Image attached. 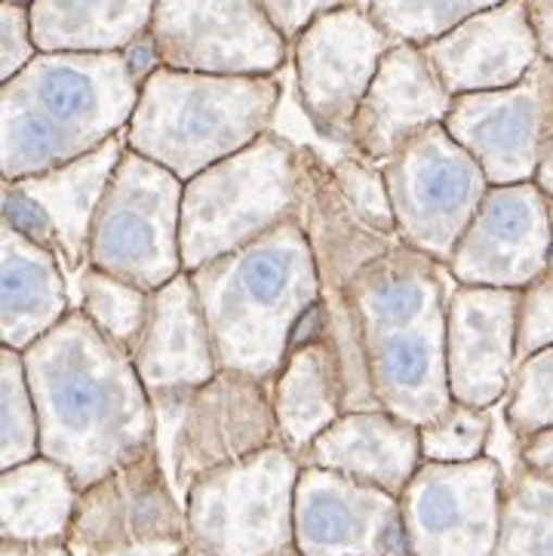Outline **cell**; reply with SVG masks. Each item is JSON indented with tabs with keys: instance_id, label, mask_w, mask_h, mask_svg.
Here are the masks:
<instances>
[{
	"instance_id": "4fadbf2b",
	"label": "cell",
	"mask_w": 553,
	"mask_h": 556,
	"mask_svg": "<svg viewBox=\"0 0 553 556\" xmlns=\"http://www.w3.org/2000/svg\"><path fill=\"white\" fill-rule=\"evenodd\" d=\"M148 37L176 72L277 74L292 53L255 0H158Z\"/></svg>"
},
{
	"instance_id": "30bf717a",
	"label": "cell",
	"mask_w": 553,
	"mask_h": 556,
	"mask_svg": "<svg viewBox=\"0 0 553 556\" xmlns=\"http://www.w3.org/2000/svg\"><path fill=\"white\" fill-rule=\"evenodd\" d=\"M391 191L397 237L449 265L492 181L480 161L443 124L422 129L391 161L381 163Z\"/></svg>"
},
{
	"instance_id": "b9f144b4",
	"label": "cell",
	"mask_w": 553,
	"mask_h": 556,
	"mask_svg": "<svg viewBox=\"0 0 553 556\" xmlns=\"http://www.w3.org/2000/svg\"><path fill=\"white\" fill-rule=\"evenodd\" d=\"M538 188L553 198V124H551V136H548V144H544V157H541V166H538L536 173Z\"/></svg>"
},
{
	"instance_id": "5bb4252c",
	"label": "cell",
	"mask_w": 553,
	"mask_h": 556,
	"mask_svg": "<svg viewBox=\"0 0 553 556\" xmlns=\"http://www.w3.org/2000/svg\"><path fill=\"white\" fill-rule=\"evenodd\" d=\"M553 124V62L538 65L514 87L455 96L447 129L480 161L492 185L536 181Z\"/></svg>"
},
{
	"instance_id": "e0dca14e",
	"label": "cell",
	"mask_w": 553,
	"mask_h": 556,
	"mask_svg": "<svg viewBox=\"0 0 553 556\" xmlns=\"http://www.w3.org/2000/svg\"><path fill=\"white\" fill-rule=\"evenodd\" d=\"M158 539H191L185 502L163 467L161 448L80 492L68 544L80 556H90Z\"/></svg>"
},
{
	"instance_id": "603a6c76",
	"label": "cell",
	"mask_w": 553,
	"mask_h": 556,
	"mask_svg": "<svg viewBox=\"0 0 553 556\" xmlns=\"http://www.w3.org/2000/svg\"><path fill=\"white\" fill-rule=\"evenodd\" d=\"M0 339L25 351L68 317V289L59 252L0 225Z\"/></svg>"
},
{
	"instance_id": "bcb514c9",
	"label": "cell",
	"mask_w": 553,
	"mask_h": 556,
	"mask_svg": "<svg viewBox=\"0 0 553 556\" xmlns=\"http://www.w3.org/2000/svg\"><path fill=\"white\" fill-rule=\"evenodd\" d=\"M18 3H32V0H18Z\"/></svg>"
},
{
	"instance_id": "d6986e66",
	"label": "cell",
	"mask_w": 553,
	"mask_h": 556,
	"mask_svg": "<svg viewBox=\"0 0 553 556\" xmlns=\"http://www.w3.org/2000/svg\"><path fill=\"white\" fill-rule=\"evenodd\" d=\"M455 96L433 72L422 47L397 40L381 59L373 87L360 102L351 148L369 163L391 161L422 129L447 124Z\"/></svg>"
},
{
	"instance_id": "52a82bcc",
	"label": "cell",
	"mask_w": 553,
	"mask_h": 556,
	"mask_svg": "<svg viewBox=\"0 0 553 556\" xmlns=\"http://www.w3.org/2000/svg\"><path fill=\"white\" fill-rule=\"evenodd\" d=\"M302 458L284 443L203 473L185 492L191 544L203 556H271L296 544Z\"/></svg>"
},
{
	"instance_id": "7bdbcfd3",
	"label": "cell",
	"mask_w": 553,
	"mask_h": 556,
	"mask_svg": "<svg viewBox=\"0 0 553 556\" xmlns=\"http://www.w3.org/2000/svg\"><path fill=\"white\" fill-rule=\"evenodd\" d=\"M271 556H304L296 544H289V547H284V551H277V554H271Z\"/></svg>"
},
{
	"instance_id": "d590c367",
	"label": "cell",
	"mask_w": 553,
	"mask_h": 556,
	"mask_svg": "<svg viewBox=\"0 0 553 556\" xmlns=\"http://www.w3.org/2000/svg\"><path fill=\"white\" fill-rule=\"evenodd\" d=\"M37 40L32 28V10L28 3L3 0L0 3V84L13 80L28 62L37 59Z\"/></svg>"
},
{
	"instance_id": "d6a6232c",
	"label": "cell",
	"mask_w": 553,
	"mask_h": 556,
	"mask_svg": "<svg viewBox=\"0 0 553 556\" xmlns=\"http://www.w3.org/2000/svg\"><path fill=\"white\" fill-rule=\"evenodd\" d=\"M489 437H492L489 409H477V406L452 400L447 413L422 428V458L443 462V465L474 462L486 455Z\"/></svg>"
},
{
	"instance_id": "484cf974",
	"label": "cell",
	"mask_w": 553,
	"mask_h": 556,
	"mask_svg": "<svg viewBox=\"0 0 553 556\" xmlns=\"http://www.w3.org/2000/svg\"><path fill=\"white\" fill-rule=\"evenodd\" d=\"M158 0H32L40 53H126L139 47Z\"/></svg>"
},
{
	"instance_id": "836d02e7",
	"label": "cell",
	"mask_w": 553,
	"mask_h": 556,
	"mask_svg": "<svg viewBox=\"0 0 553 556\" xmlns=\"http://www.w3.org/2000/svg\"><path fill=\"white\" fill-rule=\"evenodd\" d=\"M332 179L339 185L341 198L357 213L369 228L381 233H397V216H393L391 191L378 163H369L366 157H341L329 166Z\"/></svg>"
},
{
	"instance_id": "cb8c5ba5",
	"label": "cell",
	"mask_w": 553,
	"mask_h": 556,
	"mask_svg": "<svg viewBox=\"0 0 553 556\" xmlns=\"http://www.w3.org/2000/svg\"><path fill=\"white\" fill-rule=\"evenodd\" d=\"M124 154L126 139L121 132L77 161L62 163L40 176L16 179L18 188L47 210V216L53 222L59 258L72 270H80L90 258L92 222Z\"/></svg>"
},
{
	"instance_id": "ab89813d",
	"label": "cell",
	"mask_w": 553,
	"mask_h": 556,
	"mask_svg": "<svg viewBox=\"0 0 553 556\" xmlns=\"http://www.w3.org/2000/svg\"><path fill=\"white\" fill-rule=\"evenodd\" d=\"M0 556H74L65 541H10L3 539Z\"/></svg>"
},
{
	"instance_id": "7c38bea8",
	"label": "cell",
	"mask_w": 553,
	"mask_h": 556,
	"mask_svg": "<svg viewBox=\"0 0 553 556\" xmlns=\"http://www.w3.org/2000/svg\"><path fill=\"white\" fill-rule=\"evenodd\" d=\"M507 477L495 458L422 462L400 495L410 556H495Z\"/></svg>"
},
{
	"instance_id": "e575fe53",
	"label": "cell",
	"mask_w": 553,
	"mask_h": 556,
	"mask_svg": "<svg viewBox=\"0 0 553 556\" xmlns=\"http://www.w3.org/2000/svg\"><path fill=\"white\" fill-rule=\"evenodd\" d=\"M544 348H553V262L519 289L517 363Z\"/></svg>"
},
{
	"instance_id": "f35d334b",
	"label": "cell",
	"mask_w": 553,
	"mask_h": 556,
	"mask_svg": "<svg viewBox=\"0 0 553 556\" xmlns=\"http://www.w3.org/2000/svg\"><path fill=\"white\" fill-rule=\"evenodd\" d=\"M519 465L538 473H553V425L519 443Z\"/></svg>"
},
{
	"instance_id": "f1b7e54d",
	"label": "cell",
	"mask_w": 553,
	"mask_h": 556,
	"mask_svg": "<svg viewBox=\"0 0 553 556\" xmlns=\"http://www.w3.org/2000/svg\"><path fill=\"white\" fill-rule=\"evenodd\" d=\"M77 283H80V305L77 307L105 332L108 339L117 341L133 354V348L139 344V336H142L144 320H148L151 292L129 283V280H121L108 270L92 268V265H84L77 270Z\"/></svg>"
},
{
	"instance_id": "ffe728a7",
	"label": "cell",
	"mask_w": 553,
	"mask_h": 556,
	"mask_svg": "<svg viewBox=\"0 0 553 556\" xmlns=\"http://www.w3.org/2000/svg\"><path fill=\"white\" fill-rule=\"evenodd\" d=\"M422 50L452 96L514 87L541 59L526 0H504L464 18Z\"/></svg>"
},
{
	"instance_id": "5b68a950",
	"label": "cell",
	"mask_w": 553,
	"mask_h": 556,
	"mask_svg": "<svg viewBox=\"0 0 553 556\" xmlns=\"http://www.w3.org/2000/svg\"><path fill=\"white\" fill-rule=\"evenodd\" d=\"M277 105V74H200L158 65L142 80L124 139L126 148L191 181L271 132Z\"/></svg>"
},
{
	"instance_id": "ba28073f",
	"label": "cell",
	"mask_w": 553,
	"mask_h": 556,
	"mask_svg": "<svg viewBox=\"0 0 553 556\" xmlns=\"http://www.w3.org/2000/svg\"><path fill=\"white\" fill-rule=\"evenodd\" d=\"M181 198L185 181L176 173L126 148L92 222L87 265L148 292L176 280L185 270Z\"/></svg>"
},
{
	"instance_id": "8992f818",
	"label": "cell",
	"mask_w": 553,
	"mask_h": 556,
	"mask_svg": "<svg viewBox=\"0 0 553 556\" xmlns=\"http://www.w3.org/2000/svg\"><path fill=\"white\" fill-rule=\"evenodd\" d=\"M296 216H304V151L271 129L185 181L181 265L191 274Z\"/></svg>"
},
{
	"instance_id": "9a60e30c",
	"label": "cell",
	"mask_w": 553,
	"mask_h": 556,
	"mask_svg": "<svg viewBox=\"0 0 553 556\" xmlns=\"http://www.w3.org/2000/svg\"><path fill=\"white\" fill-rule=\"evenodd\" d=\"M553 262L548 194L538 181L492 185L449 258L462 287L523 289Z\"/></svg>"
},
{
	"instance_id": "83f0119b",
	"label": "cell",
	"mask_w": 553,
	"mask_h": 556,
	"mask_svg": "<svg viewBox=\"0 0 553 556\" xmlns=\"http://www.w3.org/2000/svg\"><path fill=\"white\" fill-rule=\"evenodd\" d=\"M495 556H553V473L519 465L507 477Z\"/></svg>"
},
{
	"instance_id": "4dcf8cb0",
	"label": "cell",
	"mask_w": 553,
	"mask_h": 556,
	"mask_svg": "<svg viewBox=\"0 0 553 556\" xmlns=\"http://www.w3.org/2000/svg\"><path fill=\"white\" fill-rule=\"evenodd\" d=\"M504 0H366L369 16L397 40L425 47L464 18L477 16Z\"/></svg>"
},
{
	"instance_id": "9c48e42d",
	"label": "cell",
	"mask_w": 553,
	"mask_h": 556,
	"mask_svg": "<svg viewBox=\"0 0 553 556\" xmlns=\"http://www.w3.org/2000/svg\"><path fill=\"white\" fill-rule=\"evenodd\" d=\"M154 409L158 448L169 458V480L181 502L203 473L280 443L271 381L247 372L218 369L191 394L154 400Z\"/></svg>"
},
{
	"instance_id": "44dd1931",
	"label": "cell",
	"mask_w": 553,
	"mask_h": 556,
	"mask_svg": "<svg viewBox=\"0 0 553 556\" xmlns=\"http://www.w3.org/2000/svg\"><path fill=\"white\" fill-rule=\"evenodd\" d=\"M133 363L151 400L191 394L218 376L222 366L215 357L213 332L188 270L151 292Z\"/></svg>"
},
{
	"instance_id": "8d00e7d4",
	"label": "cell",
	"mask_w": 553,
	"mask_h": 556,
	"mask_svg": "<svg viewBox=\"0 0 553 556\" xmlns=\"http://www.w3.org/2000/svg\"><path fill=\"white\" fill-rule=\"evenodd\" d=\"M3 222L13 225L18 233H25L28 240L59 252L55 250L53 222L47 216V210L32 194H25L16 181H3Z\"/></svg>"
},
{
	"instance_id": "6da1fadb",
	"label": "cell",
	"mask_w": 553,
	"mask_h": 556,
	"mask_svg": "<svg viewBox=\"0 0 553 556\" xmlns=\"http://www.w3.org/2000/svg\"><path fill=\"white\" fill-rule=\"evenodd\" d=\"M40 418V455L90 489L158 448V409L133 354L74 305L22 351Z\"/></svg>"
},
{
	"instance_id": "74e56055",
	"label": "cell",
	"mask_w": 553,
	"mask_h": 556,
	"mask_svg": "<svg viewBox=\"0 0 553 556\" xmlns=\"http://www.w3.org/2000/svg\"><path fill=\"white\" fill-rule=\"evenodd\" d=\"M265 16L277 25V31L289 40V47L296 43V37L302 35L304 28L323 13L339 10V7H351L357 0H255Z\"/></svg>"
},
{
	"instance_id": "f546056e",
	"label": "cell",
	"mask_w": 553,
	"mask_h": 556,
	"mask_svg": "<svg viewBox=\"0 0 553 556\" xmlns=\"http://www.w3.org/2000/svg\"><path fill=\"white\" fill-rule=\"evenodd\" d=\"M40 455V418L16 348L0 351V467H16Z\"/></svg>"
},
{
	"instance_id": "8fae6325",
	"label": "cell",
	"mask_w": 553,
	"mask_h": 556,
	"mask_svg": "<svg viewBox=\"0 0 553 556\" xmlns=\"http://www.w3.org/2000/svg\"><path fill=\"white\" fill-rule=\"evenodd\" d=\"M393 43L397 37L357 3L323 13L296 37L292 65L299 102L323 139L351 144L360 102Z\"/></svg>"
},
{
	"instance_id": "7a4b0ae2",
	"label": "cell",
	"mask_w": 553,
	"mask_h": 556,
	"mask_svg": "<svg viewBox=\"0 0 553 556\" xmlns=\"http://www.w3.org/2000/svg\"><path fill=\"white\" fill-rule=\"evenodd\" d=\"M452 274L400 237L363 262L348 287L363 359L385 413L418 428L452 406L447 317Z\"/></svg>"
},
{
	"instance_id": "1f68e13d",
	"label": "cell",
	"mask_w": 553,
	"mask_h": 556,
	"mask_svg": "<svg viewBox=\"0 0 553 556\" xmlns=\"http://www.w3.org/2000/svg\"><path fill=\"white\" fill-rule=\"evenodd\" d=\"M504 421L517 443L553 425V348L519 359L504 394Z\"/></svg>"
},
{
	"instance_id": "f6af8a7d",
	"label": "cell",
	"mask_w": 553,
	"mask_h": 556,
	"mask_svg": "<svg viewBox=\"0 0 553 556\" xmlns=\"http://www.w3.org/2000/svg\"><path fill=\"white\" fill-rule=\"evenodd\" d=\"M548 206H551V231H553V198H548Z\"/></svg>"
},
{
	"instance_id": "4316f807",
	"label": "cell",
	"mask_w": 553,
	"mask_h": 556,
	"mask_svg": "<svg viewBox=\"0 0 553 556\" xmlns=\"http://www.w3.org/2000/svg\"><path fill=\"white\" fill-rule=\"evenodd\" d=\"M80 485L65 467L37 455L3 470L0 480V539L72 541Z\"/></svg>"
},
{
	"instance_id": "277c9868",
	"label": "cell",
	"mask_w": 553,
	"mask_h": 556,
	"mask_svg": "<svg viewBox=\"0 0 553 556\" xmlns=\"http://www.w3.org/2000/svg\"><path fill=\"white\" fill-rule=\"evenodd\" d=\"M191 280L218 366L262 381L280 376L302 317L321 305V270L304 216L191 270Z\"/></svg>"
},
{
	"instance_id": "7402d4cb",
	"label": "cell",
	"mask_w": 553,
	"mask_h": 556,
	"mask_svg": "<svg viewBox=\"0 0 553 556\" xmlns=\"http://www.w3.org/2000/svg\"><path fill=\"white\" fill-rule=\"evenodd\" d=\"M422 462V428L385 409L344 413L302 455V465L354 477L397 498L403 495Z\"/></svg>"
},
{
	"instance_id": "2e32d148",
	"label": "cell",
	"mask_w": 553,
	"mask_h": 556,
	"mask_svg": "<svg viewBox=\"0 0 553 556\" xmlns=\"http://www.w3.org/2000/svg\"><path fill=\"white\" fill-rule=\"evenodd\" d=\"M296 547L304 556H410L400 498L336 470L302 465Z\"/></svg>"
},
{
	"instance_id": "60d3db41",
	"label": "cell",
	"mask_w": 553,
	"mask_h": 556,
	"mask_svg": "<svg viewBox=\"0 0 553 556\" xmlns=\"http://www.w3.org/2000/svg\"><path fill=\"white\" fill-rule=\"evenodd\" d=\"M529 3V18L536 28L541 55L553 62V0H526Z\"/></svg>"
},
{
	"instance_id": "ee69618b",
	"label": "cell",
	"mask_w": 553,
	"mask_h": 556,
	"mask_svg": "<svg viewBox=\"0 0 553 556\" xmlns=\"http://www.w3.org/2000/svg\"><path fill=\"white\" fill-rule=\"evenodd\" d=\"M179 556H203V554H200V551H197L194 544H191V547H185V551H181Z\"/></svg>"
},
{
	"instance_id": "3957f363",
	"label": "cell",
	"mask_w": 553,
	"mask_h": 556,
	"mask_svg": "<svg viewBox=\"0 0 553 556\" xmlns=\"http://www.w3.org/2000/svg\"><path fill=\"white\" fill-rule=\"evenodd\" d=\"M148 40V37H144ZM126 53H37L0 87L3 181L40 176L121 136L158 65Z\"/></svg>"
},
{
	"instance_id": "d4e9b609",
	"label": "cell",
	"mask_w": 553,
	"mask_h": 556,
	"mask_svg": "<svg viewBox=\"0 0 553 556\" xmlns=\"http://www.w3.org/2000/svg\"><path fill=\"white\" fill-rule=\"evenodd\" d=\"M280 443L302 458L314 440L344 415V378L329 336L296 344L271 381Z\"/></svg>"
},
{
	"instance_id": "ac0fdd59",
	"label": "cell",
	"mask_w": 553,
	"mask_h": 556,
	"mask_svg": "<svg viewBox=\"0 0 553 556\" xmlns=\"http://www.w3.org/2000/svg\"><path fill=\"white\" fill-rule=\"evenodd\" d=\"M519 289L462 287L449 295L447 372L455 403L492 409L517 366Z\"/></svg>"
}]
</instances>
